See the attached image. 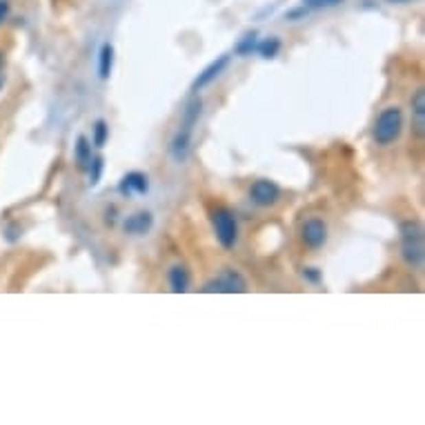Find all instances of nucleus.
Instances as JSON below:
<instances>
[{
	"label": "nucleus",
	"instance_id": "f257e3e1",
	"mask_svg": "<svg viewBox=\"0 0 425 425\" xmlns=\"http://www.w3.org/2000/svg\"><path fill=\"white\" fill-rule=\"evenodd\" d=\"M203 114V100L201 98H192L187 102V107L183 111V120L181 127L174 134L172 143H169V154H172L174 163L183 165L192 152V140H194V129L198 125V118Z\"/></svg>",
	"mask_w": 425,
	"mask_h": 425
},
{
	"label": "nucleus",
	"instance_id": "f03ea898",
	"mask_svg": "<svg viewBox=\"0 0 425 425\" xmlns=\"http://www.w3.org/2000/svg\"><path fill=\"white\" fill-rule=\"evenodd\" d=\"M403 129V111L399 107H385L374 122V143L387 147L401 136Z\"/></svg>",
	"mask_w": 425,
	"mask_h": 425
},
{
	"label": "nucleus",
	"instance_id": "7ed1b4c3",
	"mask_svg": "<svg viewBox=\"0 0 425 425\" xmlns=\"http://www.w3.org/2000/svg\"><path fill=\"white\" fill-rule=\"evenodd\" d=\"M401 252L403 259L410 263L412 268H421L423 263V228L417 221H405L401 225Z\"/></svg>",
	"mask_w": 425,
	"mask_h": 425
},
{
	"label": "nucleus",
	"instance_id": "20e7f679",
	"mask_svg": "<svg viewBox=\"0 0 425 425\" xmlns=\"http://www.w3.org/2000/svg\"><path fill=\"white\" fill-rule=\"evenodd\" d=\"M212 225H214V234L216 241L221 243V248L232 250L236 245V239H239V225H236V216L221 207L212 214Z\"/></svg>",
	"mask_w": 425,
	"mask_h": 425
},
{
	"label": "nucleus",
	"instance_id": "39448f33",
	"mask_svg": "<svg viewBox=\"0 0 425 425\" xmlns=\"http://www.w3.org/2000/svg\"><path fill=\"white\" fill-rule=\"evenodd\" d=\"M203 292L205 294H212V292H219V294H243V292H248V281L239 272L223 270L214 281L207 283Z\"/></svg>",
	"mask_w": 425,
	"mask_h": 425
},
{
	"label": "nucleus",
	"instance_id": "423d86ee",
	"mask_svg": "<svg viewBox=\"0 0 425 425\" xmlns=\"http://www.w3.org/2000/svg\"><path fill=\"white\" fill-rule=\"evenodd\" d=\"M230 61H232V56H230V54H223V56H219V58H216V61H212V63L207 65V67L194 78V83H192V91L198 94V91H203L205 87H210V85H212L216 78H219L225 69H228Z\"/></svg>",
	"mask_w": 425,
	"mask_h": 425
},
{
	"label": "nucleus",
	"instance_id": "0eeeda50",
	"mask_svg": "<svg viewBox=\"0 0 425 425\" xmlns=\"http://www.w3.org/2000/svg\"><path fill=\"white\" fill-rule=\"evenodd\" d=\"M250 198L252 203H257L259 207H270L274 203H279L281 198V190L274 181H268V178H261V181H254L250 187Z\"/></svg>",
	"mask_w": 425,
	"mask_h": 425
},
{
	"label": "nucleus",
	"instance_id": "6e6552de",
	"mask_svg": "<svg viewBox=\"0 0 425 425\" xmlns=\"http://www.w3.org/2000/svg\"><path fill=\"white\" fill-rule=\"evenodd\" d=\"M301 239L307 245L309 250H318L323 248L325 241H327V225L320 221V219H309L303 223L301 228Z\"/></svg>",
	"mask_w": 425,
	"mask_h": 425
},
{
	"label": "nucleus",
	"instance_id": "1a4fd4ad",
	"mask_svg": "<svg viewBox=\"0 0 425 425\" xmlns=\"http://www.w3.org/2000/svg\"><path fill=\"white\" fill-rule=\"evenodd\" d=\"M118 192L122 196H145L149 192V178L143 172H129L122 176V181L118 183Z\"/></svg>",
	"mask_w": 425,
	"mask_h": 425
},
{
	"label": "nucleus",
	"instance_id": "9d476101",
	"mask_svg": "<svg viewBox=\"0 0 425 425\" xmlns=\"http://www.w3.org/2000/svg\"><path fill=\"white\" fill-rule=\"evenodd\" d=\"M154 225V216L149 212H136L127 216V221L122 223V230H125V234H131V236H143L147 234L149 230H152Z\"/></svg>",
	"mask_w": 425,
	"mask_h": 425
},
{
	"label": "nucleus",
	"instance_id": "9b49d317",
	"mask_svg": "<svg viewBox=\"0 0 425 425\" xmlns=\"http://www.w3.org/2000/svg\"><path fill=\"white\" fill-rule=\"evenodd\" d=\"M111 69H114V45L105 43L98 52V78L109 80Z\"/></svg>",
	"mask_w": 425,
	"mask_h": 425
},
{
	"label": "nucleus",
	"instance_id": "f8f14e48",
	"mask_svg": "<svg viewBox=\"0 0 425 425\" xmlns=\"http://www.w3.org/2000/svg\"><path fill=\"white\" fill-rule=\"evenodd\" d=\"M167 279H169V287H172L174 294H183V292L190 290V272L183 265H174L169 270Z\"/></svg>",
	"mask_w": 425,
	"mask_h": 425
},
{
	"label": "nucleus",
	"instance_id": "ddd939ff",
	"mask_svg": "<svg viewBox=\"0 0 425 425\" xmlns=\"http://www.w3.org/2000/svg\"><path fill=\"white\" fill-rule=\"evenodd\" d=\"M412 114H414V129L417 134H425V89H419L412 98Z\"/></svg>",
	"mask_w": 425,
	"mask_h": 425
},
{
	"label": "nucleus",
	"instance_id": "4468645a",
	"mask_svg": "<svg viewBox=\"0 0 425 425\" xmlns=\"http://www.w3.org/2000/svg\"><path fill=\"white\" fill-rule=\"evenodd\" d=\"M74 158H76V167L78 169H87L91 163V143L87 136H78L76 145H74Z\"/></svg>",
	"mask_w": 425,
	"mask_h": 425
},
{
	"label": "nucleus",
	"instance_id": "2eb2a0df",
	"mask_svg": "<svg viewBox=\"0 0 425 425\" xmlns=\"http://www.w3.org/2000/svg\"><path fill=\"white\" fill-rule=\"evenodd\" d=\"M257 45H259L257 32H250V34H245L243 39L234 45V54H236V56H250V54L257 52Z\"/></svg>",
	"mask_w": 425,
	"mask_h": 425
},
{
	"label": "nucleus",
	"instance_id": "dca6fc26",
	"mask_svg": "<svg viewBox=\"0 0 425 425\" xmlns=\"http://www.w3.org/2000/svg\"><path fill=\"white\" fill-rule=\"evenodd\" d=\"M257 52L263 56V58H276L279 56V52H281V41L276 39V36H270V39H265V41H261L259 45H257Z\"/></svg>",
	"mask_w": 425,
	"mask_h": 425
},
{
	"label": "nucleus",
	"instance_id": "f3484780",
	"mask_svg": "<svg viewBox=\"0 0 425 425\" xmlns=\"http://www.w3.org/2000/svg\"><path fill=\"white\" fill-rule=\"evenodd\" d=\"M109 140V127H107V122L105 120H96V125H94V136H91V143L94 147H105V143Z\"/></svg>",
	"mask_w": 425,
	"mask_h": 425
},
{
	"label": "nucleus",
	"instance_id": "a211bd4d",
	"mask_svg": "<svg viewBox=\"0 0 425 425\" xmlns=\"http://www.w3.org/2000/svg\"><path fill=\"white\" fill-rule=\"evenodd\" d=\"M102 167H105V160H102V156H96L91 158L89 163V185H98L100 183V176H102Z\"/></svg>",
	"mask_w": 425,
	"mask_h": 425
},
{
	"label": "nucleus",
	"instance_id": "6ab92c4d",
	"mask_svg": "<svg viewBox=\"0 0 425 425\" xmlns=\"http://www.w3.org/2000/svg\"><path fill=\"white\" fill-rule=\"evenodd\" d=\"M343 5V0H303V9H329Z\"/></svg>",
	"mask_w": 425,
	"mask_h": 425
},
{
	"label": "nucleus",
	"instance_id": "aec40b11",
	"mask_svg": "<svg viewBox=\"0 0 425 425\" xmlns=\"http://www.w3.org/2000/svg\"><path fill=\"white\" fill-rule=\"evenodd\" d=\"M303 279L309 281V283H318L320 281V272L316 268H305L303 270Z\"/></svg>",
	"mask_w": 425,
	"mask_h": 425
},
{
	"label": "nucleus",
	"instance_id": "412c9836",
	"mask_svg": "<svg viewBox=\"0 0 425 425\" xmlns=\"http://www.w3.org/2000/svg\"><path fill=\"white\" fill-rule=\"evenodd\" d=\"M7 12H9V3L7 0H0V23L7 18Z\"/></svg>",
	"mask_w": 425,
	"mask_h": 425
},
{
	"label": "nucleus",
	"instance_id": "4be33fe9",
	"mask_svg": "<svg viewBox=\"0 0 425 425\" xmlns=\"http://www.w3.org/2000/svg\"><path fill=\"white\" fill-rule=\"evenodd\" d=\"M387 3H396V5H405V3H412V0H387Z\"/></svg>",
	"mask_w": 425,
	"mask_h": 425
},
{
	"label": "nucleus",
	"instance_id": "5701e85b",
	"mask_svg": "<svg viewBox=\"0 0 425 425\" xmlns=\"http://www.w3.org/2000/svg\"><path fill=\"white\" fill-rule=\"evenodd\" d=\"M3 67H5V54L0 52V69H3Z\"/></svg>",
	"mask_w": 425,
	"mask_h": 425
},
{
	"label": "nucleus",
	"instance_id": "b1692460",
	"mask_svg": "<svg viewBox=\"0 0 425 425\" xmlns=\"http://www.w3.org/2000/svg\"><path fill=\"white\" fill-rule=\"evenodd\" d=\"M0 87H3V83H0Z\"/></svg>",
	"mask_w": 425,
	"mask_h": 425
}]
</instances>
